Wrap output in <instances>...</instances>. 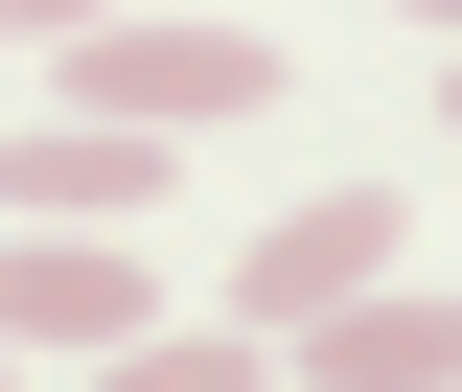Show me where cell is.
<instances>
[{"instance_id":"6da1fadb","label":"cell","mask_w":462,"mask_h":392,"mask_svg":"<svg viewBox=\"0 0 462 392\" xmlns=\"http://www.w3.org/2000/svg\"><path fill=\"white\" fill-rule=\"evenodd\" d=\"M69 115H116V139H208V115H278L300 47L278 23H162V0H116V23H69Z\"/></svg>"},{"instance_id":"7a4b0ae2","label":"cell","mask_w":462,"mask_h":392,"mask_svg":"<svg viewBox=\"0 0 462 392\" xmlns=\"http://www.w3.org/2000/svg\"><path fill=\"white\" fill-rule=\"evenodd\" d=\"M393 278V185H324V208H254V254H231V324L254 346H300L324 300H370Z\"/></svg>"},{"instance_id":"3957f363","label":"cell","mask_w":462,"mask_h":392,"mask_svg":"<svg viewBox=\"0 0 462 392\" xmlns=\"http://www.w3.org/2000/svg\"><path fill=\"white\" fill-rule=\"evenodd\" d=\"M139 324H162L139 231H0V346H139Z\"/></svg>"},{"instance_id":"277c9868","label":"cell","mask_w":462,"mask_h":392,"mask_svg":"<svg viewBox=\"0 0 462 392\" xmlns=\"http://www.w3.org/2000/svg\"><path fill=\"white\" fill-rule=\"evenodd\" d=\"M0 231H162V139H116V115H23V139H0Z\"/></svg>"},{"instance_id":"5b68a950","label":"cell","mask_w":462,"mask_h":392,"mask_svg":"<svg viewBox=\"0 0 462 392\" xmlns=\"http://www.w3.org/2000/svg\"><path fill=\"white\" fill-rule=\"evenodd\" d=\"M278 369H300V392H462V300H439V278H370V300H324Z\"/></svg>"},{"instance_id":"8992f818","label":"cell","mask_w":462,"mask_h":392,"mask_svg":"<svg viewBox=\"0 0 462 392\" xmlns=\"http://www.w3.org/2000/svg\"><path fill=\"white\" fill-rule=\"evenodd\" d=\"M93 392H278V346H254V324H139Z\"/></svg>"},{"instance_id":"52a82bcc","label":"cell","mask_w":462,"mask_h":392,"mask_svg":"<svg viewBox=\"0 0 462 392\" xmlns=\"http://www.w3.org/2000/svg\"><path fill=\"white\" fill-rule=\"evenodd\" d=\"M0 23H23V47H69V23H116V0H0Z\"/></svg>"},{"instance_id":"ba28073f","label":"cell","mask_w":462,"mask_h":392,"mask_svg":"<svg viewBox=\"0 0 462 392\" xmlns=\"http://www.w3.org/2000/svg\"><path fill=\"white\" fill-rule=\"evenodd\" d=\"M439 139H462V47H439Z\"/></svg>"},{"instance_id":"9c48e42d","label":"cell","mask_w":462,"mask_h":392,"mask_svg":"<svg viewBox=\"0 0 462 392\" xmlns=\"http://www.w3.org/2000/svg\"><path fill=\"white\" fill-rule=\"evenodd\" d=\"M416 23H439V47H462V0H416Z\"/></svg>"}]
</instances>
